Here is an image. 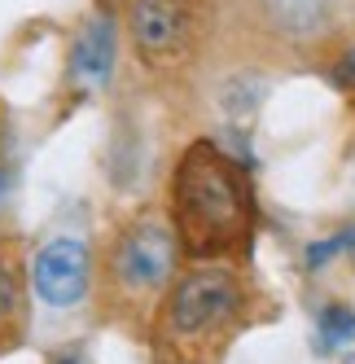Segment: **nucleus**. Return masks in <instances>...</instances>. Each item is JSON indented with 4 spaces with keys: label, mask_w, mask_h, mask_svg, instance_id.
Wrapping results in <instances>:
<instances>
[{
    "label": "nucleus",
    "mask_w": 355,
    "mask_h": 364,
    "mask_svg": "<svg viewBox=\"0 0 355 364\" xmlns=\"http://www.w3.org/2000/svg\"><path fill=\"white\" fill-rule=\"evenodd\" d=\"M338 84H342V88H355V48L338 62Z\"/></svg>",
    "instance_id": "nucleus-12"
},
{
    "label": "nucleus",
    "mask_w": 355,
    "mask_h": 364,
    "mask_svg": "<svg viewBox=\"0 0 355 364\" xmlns=\"http://www.w3.org/2000/svg\"><path fill=\"white\" fill-rule=\"evenodd\" d=\"M53 364H84V360H80V355H58Z\"/></svg>",
    "instance_id": "nucleus-13"
},
{
    "label": "nucleus",
    "mask_w": 355,
    "mask_h": 364,
    "mask_svg": "<svg viewBox=\"0 0 355 364\" xmlns=\"http://www.w3.org/2000/svg\"><path fill=\"white\" fill-rule=\"evenodd\" d=\"M31 290L44 307H80L92 290V250L80 237H53L31 259Z\"/></svg>",
    "instance_id": "nucleus-5"
},
{
    "label": "nucleus",
    "mask_w": 355,
    "mask_h": 364,
    "mask_svg": "<svg viewBox=\"0 0 355 364\" xmlns=\"http://www.w3.org/2000/svg\"><path fill=\"white\" fill-rule=\"evenodd\" d=\"M9 189H13V163H9V136H5V123H0V215L9 206Z\"/></svg>",
    "instance_id": "nucleus-10"
},
{
    "label": "nucleus",
    "mask_w": 355,
    "mask_h": 364,
    "mask_svg": "<svg viewBox=\"0 0 355 364\" xmlns=\"http://www.w3.org/2000/svg\"><path fill=\"white\" fill-rule=\"evenodd\" d=\"M346 246H351V232H338V237H329V242H316V246H307V264H312V268H320L324 259L342 255Z\"/></svg>",
    "instance_id": "nucleus-11"
},
{
    "label": "nucleus",
    "mask_w": 355,
    "mask_h": 364,
    "mask_svg": "<svg viewBox=\"0 0 355 364\" xmlns=\"http://www.w3.org/2000/svg\"><path fill=\"white\" fill-rule=\"evenodd\" d=\"M351 338H355V307L329 303L320 311V343L324 347H342V343H351Z\"/></svg>",
    "instance_id": "nucleus-9"
},
{
    "label": "nucleus",
    "mask_w": 355,
    "mask_h": 364,
    "mask_svg": "<svg viewBox=\"0 0 355 364\" xmlns=\"http://www.w3.org/2000/svg\"><path fill=\"white\" fill-rule=\"evenodd\" d=\"M114 58H119V22L110 9H97L70 48V84L80 92H101L114 75Z\"/></svg>",
    "instance_id": "nucleus-6"
},
{
    "label": "nucleus",
    "mask_w": 355,
    "mask_h": 364,
    "mask_svg": "<svg viewBox=\"0 0 355 364\" xmlns=\"http://www.w3.org/2000/svg\"><path fill=\"white\" fill-rule=\"evenodd\" d=\"M18 321H22V285H18V272L0 259V343L13 338Z\"/></svg>",
    "instance_id": "nucleus-8"
},
{
    "label": "nucleus",
    "mask_w": 355,
    "mask_h": 364,
    "mask_svg": "<svg viewBox=\"0 0 355 364\" xmlns=\"http://www.w3.org/2000/svg\"><path fill=\"white\" fill-rule=\"evenodd\" d=\"M171 228L193 259H228L250 246L255 193L233 154L193 141L171 176Z\"/></svg>",
    "instance_id": "nucleus-1"
},
{
    "label": "nucleus",
    "mask_w": 355,
    "mask_h": 364,
    "mask_svg": "<svg viewBox=\"0 0 355 364\" xmlns=\"http://www.w3.org/2000/svg\"><path fill=\"white\" fill-rule=\"evenodd\" d=\"M128 36L145 66H180L197 44V0H128Z\"/></svg>",
    "instance_id": "nucleus-4"
},
{
    "label": "nucleus",
    "mask_w": 355,
    "mask_h": 364,
    "mask_svg": "<svg viewBox=\"0 0 355 364\" xmlns=\"http://www.w3.org/2000/svg\"><path fill=\"white\" fill-rule=\"evenodd\" d=\"M180 264V237L171 220L163 215H141L119 228L106 255V281L123 303H154L167 285L175 281Z\"/></svg>",
    "instance_id": "nucleus-3"
},
{
    "label": "nucleus",
    "mask_w": 355,
    "mask_h": 364,
    "mask_svg": "<svg viewBox=\"0 0 355 364\" xmlns=\"http://www.w3.org/2000/svg\"><path fill=\"white\" fill-rule=\"evenodd\" d=\"M246 307V285L233 268L202 259V268L175 277L163 294L154 347L167 364H202L215 355Z\"/></svg>",
    "instance_id": "nucleus-2"
},
{
    "label": "nucleus",
    "mask_w": 355,
    "mask_h": 364,
    "mask_svg": "<svg viewBox=\"0 0 355 364\" xmlns=\"http://www.w3.org/2000/svg\"><path fill=\"white\" fill-rule=\"evenodd\" d=\"M272 22L281 31H294V36H312L324 27L329 18V0H263Z\"/></svg>",
    "instance_id": "nucleus-7"
}]
</instances>
